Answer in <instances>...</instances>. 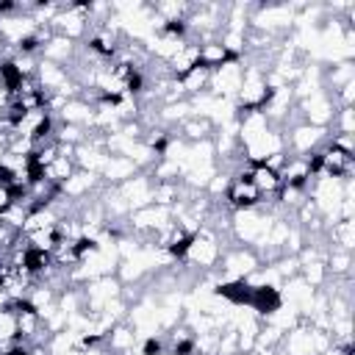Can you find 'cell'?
I'll return each mask as SVG.
<instances>
[{"label":"cell","instance_id":"obj_1","mask_svg":"<svg viewBox=\"0 0 355 355\" xmlns=\"http://www.w3.org/2000/svg\"><path fill=\"white\" fill-rule=\"evenodd\" d=\"M247 308L252 311L255 319L263 322V319L275 316L283 308V294H280V288L275 283H252V294H250V305Z\"/></svg>","mask_w":355,"mask_h":355},{"label":"cell","instance_id":"obj_2","mask_svg":"<svg viewBox=\"0 0 355 355\" xmlns=\"http://www.w3.org/2000/svg\"><path fill=\"white\" fill-rule=\"evenodd\" d=\"M250 294H252V283L247 277H230V280H222L214 288V297H222L225 302H230L236 308H247L250 305Z\"/></svg>","mask_w":355,"mask_h":355},{"label":"cell","instance_id":"obj_3","mask_svg":"<svg viewBox=\"0 0 355 355\" xmlns=\"http://www.w3.org/2000/svg\"><path fill=\"white\" fill-rule=\"evenodd\" d=\"M141 355H169V338L166 333H153L141 341Z\"/></svg>","mask_w":355,"mask_h":355},{"label":"cell","instance_id":"obj_4","mask_svg":"<svg viewBox=\"0 0 355 355\" xmlns=\"http://www.w3.org/2000/svg\"><path fill=\"white\" fill-rule=\"evenodd\" d=\"M8 205H11V200H8V189H3V186H0V214H3Z\"/></svg>","mask_w":355,"mask_h":355}]
</instances>
